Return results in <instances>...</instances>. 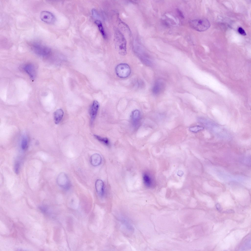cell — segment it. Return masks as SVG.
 <instances>
[{
	"instance_id": "d6986e66",
	"label": "cell",
	"mask_w": 251,
	"mask_h": 251,
	"mask_svg": "<svg viewBox=\"0 0 251 251\" xmlns=\"http://www.w3.org/2000/svg\"><path fill=\"white\" fill-rule=\"evenodd\" d=\"M27 144V140L26 137L23 138L21 142V147L23 150L25 149L26 147Z\"/></svg>"
},
{
	"instance_id": "7402d4cb",
	"label": "cell",
	"mask_w": 251,
	"mask_h": 251,
	"mask_svg": "<svg viewBox=\"0 0 251 251\" xmlns=\"http://www.w3.org/2000/svg\"><path fill=\"white\" fill-rule=\"evenodd\" d=\"M238 31L239 33L241 35L243 36L246 35V33L245 31L241 27H239L238 28Z\"/></svg>"
},
{
	"instance_id": "9a60e30c",
	"label": "cell",
	"mask_w": 251,
	"mask_h": 251,
	"mask_svg": "<svg viewBox=\"0 0 251 251\" xmlns=\"http://www.w3.org/2000/svg\"><path fill=\"white\" fill-rule=\"evenodd\" d=\"M140 116V113L138 110H135L132 112L131 118L134 124H136L138 123L139 119Z\"/></svg>"
},
{
	"instance_id": "5bb4252c",
	"label": "cell",
	"mask_w": 251,
	"mask_h": 251,
	"mask_svg": "<svg viewBox=\"0 0 251 251\" xmlns=\"http://www.w3.org/2000/svg\"><path fill=\"white\" fill-rule=\"evenodd\" d=\"M63 112L61 109L57 110L54 113V120L56 124H59L62 119Z\"/></svg>"
},
{
	"instance_id": "ffe728a7",
	"label": "cell",
	"mask_w": 251,
	"mask_h": 251,
	"mask_svg": "<svg viewBox=\"0 0 251 251\" xmlns=\"http://www.w3.org/2000/svg\"><path fill=\"white\" fill-rule=\"evenodd\" d=\"M19 163L18 162H16L14 166V170L15 173L18 174L19 173Z\"/></svg>"
},
{
	"instance_id": "2e32d148",
	"label": "cell",
	"mask_w": 251,
	"mask_h": 251,
	"mask_svg": "<svg viewBox=\"0 0 251 251\" xmlns=\"http://www.w3.org/2000/svg\"><path fill=\"white\" fill-rule=\"evenodd\" d=\"M95 23L98 26L103 37L105 38H106V35L101 22L100 20H97L95 21Z\"/></svg>"
},
{
	"instance_id": "4fadbf2b",
	"label": "cell",
	"mask_w": 251,
	"mask_h": 251,
	"mask_svg": "<svg viewBox=\"0 0 251 251\" xmlns=\"http://www.w3.org/2000/svg\"><path fill=\"white\" fill-rule=\"evenodd\" d=\"M143 179L144 184L147 187H152L153 184V180L151 176L147 173H145L143 175Z\"/></svg>"
},
{
	"instance_id": "7c38bea8",
	"label": "cell",
	"mask_w": 251,
	"mask_h": 251,
	"mask_svg": "<svg viewBox=\"0 0 251 251\" xmlns=\"http://www.w3.org/2000/svg\"><path fill=\"white\" fill-rule=\"evenodd\" d=\"M198 120L199 122L211 129L213 128L214 129V128H216L217 126L214 122L205 118L200 117Z\"/></svg>"
},
{
	"instance_id": "603a6c76",
	"label": "cell",
	"mask_w": 251,
	"mask_h": 251,
	"mask_svg": "<svg viewBox=\"0 0 251 251\" xmlns=\"http://www.w3.org/2000/svg\"><path fill=\"white\" fill-rule=\"evenodd\" d=\"M216 207L217 210L220 211L222 210V208L220 204L217 203L216 204Z\"/></svg>"
},
{
	"instance_id": "3957f363",
	"label": "cell",
	"mask_w": 251,
	"mask_h": 251,
	"mask_svg": "<svg viewBox=\"0 0 251 251\" xmlns=\"http://www.w3.org/2000/svg\"><path fill=\"white\" fill-rule=\"evenodd\" d=\"M31 48L36 54L40 56L47 57L51 54V51L49 47L39 43H33L31 45Z\"/></svg>"
},
{
	"instance_id": "9c48e42d",
	"label": "cell",
	"mask_w": 251,
	"mask_h": 251,
	"mask_svg": "<svg viewBox=\"0 0 251 251\" xmlns=\"http://www.w3.org/2000/svg\"><path fill=\"white\" fill-rule=\"evenodd\" d=\"M165 85V84L164 81L161 80H158L155 83L153 88V93L155 94H159L163 90Z\"/></svg>"
},
{
	"instance_id": "8992f818",
	"label": "cell",
	"mask_w": 251,
	"mask_h": 251,
	"mask_svg": "<svg viewBox=\"0 0 251 251\" xmlns=\"http://www.w3.org/2000/svg\"><path fill=\"white\" fill-rule=\"evenodd\" d=\"M41 19L43 22L48 24L53 23L55 20V18L53 14L47 11H43L40 13Z\"/></svg>"
},
{
	"instance_id": "52a82bcc",
	"label": "cell",
	"mask_w": 251,
	"mask_h": 251,
	"mask_svg": "<svg viewBox=\"0 0 251 251\" xmlns=\"http://www.w3.org/2000/svg\"><path fill=\"white\" fill-rule=\"evenodd\" d=\"M23 69L31 79L32 80L35 79L36 76V71L35 67L33 64H26L24 67Z\"/></svg>"
},
{
	"instance_id": "44dd1931",
	"label": "cell",
	"mask_w": 251,
	"mask_h": 251,
	"mask_svg": "<svg viewBox=\"0 0 251 251\" xmlns=\"http://www.w3.org/2000/svg\"><path fill=\"white\" fill-rule=\"evenodd\" d=\"M91 12L93 16L95 18H97L99 17L98 13L96 10L94 9H92L91 10Z\"/></svg>"
},
{
	"instance_id": "ac0fdd59",
	"label": "cell",
	"mask_w": 251,
	"mask_h": 251,
	"mask_svg": "<svg viewBox=\"0 0 251 251\" xmlns=\"http://www.w3.org/2000/svg\"><path fill=\"white\" fill-rule=\"evenodd\" d=\"M203 129L204 128L203 127L197 126L190 127L189 128V130L192 132H196Z\"/></svg>"
},
{
	"instance_id": "277c9868",
	"label": "cell",
	"mask_w": 251,
	"mask_h": 251,
	"mask_svg": "<svg viewBox=\"0 0 251 251\" xmlns=\"http://www.w3.org/2000/svg\"><path fill=\"white\" fill-rule=\"evenodd\" d=\"M117 75L121 78H125L129 76L131 73L129 65L126 63H122L118 64L115 68Z\"/></svg>"
},
{
	"instance_id": "ba28073f",
	"label": "cell",
	"mask_w": 251,
	"mask_h": 251,
	"mask_svg": "<svg viewBox=\"0 0 251 251\" xmlns=\"http://www.w3.org/2000/svg\"><path fill=\"white\" fill-rule=\"evenodd\" d=\"M99 104L96 100H94L90 108V114L91 118V122H92L95 119L97 114L99 107Z\"/></svg>"
},
{
	"instance_id": "5b68a950",
	"label": "cell",
	"mask_w": 251,
	"mask_h": 251,
	"mask_svg": "<svg viewBox=\"0 0 251 251\" xmlns=\"http://www.w3.org/2000/svg\"><path fill=\"white\" fill-rule=\"evenodd\" d=\"M57 182L61 187L68 189L70 187L71 183L67 175L64 172H61L58 175L57 179Z\"/></svg>"
},
{
	"instance_id": "7a4b0ae2",
	"label": "cell",
	"mask_w": 251,
	"mask_h": 251,
	"mask_svg": "<svg viewBox=\"0 0 251 251\" xmlns=\"http://www.w3.org/2000/svg\"><path fill=\"white\" fill-rule=\"evenodd\" d=\"M189 24L192 28L200 32L204 31L207 30L210 28V26L209 21L205 18L192 20L189 22Z\"/></svg>"
},
{
	"instance_id": "8fae6325",
	"label": "cell",
	"mask_w": 251,
	"mask_h": 251,
	"mask_svg": "<svg viewBox=\"0 0 251 251\" xmlns=\"http://www.w3.org/2000/svg\"><path fill=\"white\" fill-rule=\"evenodd\" d=\"M102 160L101 157L99 154H94L91 156L90 157L91 164L93 166H98L101 163Z\"/></svg>"
},
{
	"instance_id": "30bf717a",
	"label": "cell",
	"mask_w": 251,
	"mask_h": 251,
	"mask_svg": "<svg viewBox=\"0 0 251 251\" xmlns=\"http://www.w3.org/2000/svg\"><path fill=\"white\" fill-rule=\"evenodd\" d=\"M95 187L97 192L100 196H102L104 194V185L101 180L98 179L95 182Z\"/></svg>"
},
{
	"instance_id": "6da1fadb",
	"label": "cell",
	"mask_w": 251,
	"mask_h": 251,
	"mask_svg": "<svg viewBox=\"0 0 251 251\" xmlns=\"http://www.w3.org/2000/svg\"><path fill=\"white\" fill-rule=\"evenodd\" d=\"M114 41L116 48L121 55L126 54V42L124 36L119 31L116 32L114 35Z\"/></svg>"
},
{
	"instance_id": "cb8c5ba5",
	"label": "cell",
	"mask_w": 251,
	"mask_h": 251,
	"mask_svg": "<svg viewBox=\"0 0 251 251\" xmlns=\"http://www.w3.org/2000/svg\"><path fill=\"white\" fill-rule=\"evenodd\" d=\"M225 212V213H234V211L233 210H227V211H226Z\"/></svg>"
},
{
	"instance_id": "e0dca14e",
	"label": "cell",
	"mask_w": 251,
	"mask_h": 251,
	"mask_svg": "<svg viewBox=\"0 0 251 251\" xmlns=\"http://www.w3.org/2000/svg\"><path fill=\"white\" fill-rule=\"evenodd\" d=\"M94 137L99 141L102 142L105 145L108 146L110 144V142L108 139L106 138L101 137L97 135H94Z\"/></svg>"
}]
</instances>
